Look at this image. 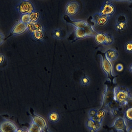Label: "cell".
<instances>
[{"instance_id":"6da1fadb","label":"cell","mask_w":132,"mask_h":132,"mask_svg":"<svg viewBox=\"0 0 132 132\" xmlns=\"http://www.w3.org/2000/svg\"><path fill=\"white\" fill-rule=\"evenodd\" d=\"M113 100L120 107L127 105L129 101L132 102V94L128 88L117 86L113 88Z\"/></svg>"},{"instance_id":"7a4b0ae2","label":"cell","mask_w":132,"mask_h":132,"mask_svg":"<svg viewBox=\"0 0 132 132\" xmlns=\"http://www.w3.org/2000/svg\"><path fill=\"white\" fill-rule=\"evenodd\" d=\"M73 28L75 40L94 37L96 32L94 27L92 25L89 27L85 28Z\"/></svg>"},{"instance_id":"3957f363","label":"cell","mask_w":132,"mask_h":132,"mask_svg":"<svg viewBox=\"0 0 132 132\" xmlns=\"http://www.w3.org/2000/svg\"><path fill=\"white\" fill-rule=\"evenodd\" d=\"M100 60L101 68L105 77L108 78L110 75L115 76V74L114 65L105 57H104L101 54L98 55Z\"/></svg>"},{"instance_id":"277c9868","label":"cell","mask_w":132,"mask_h":132,"mask_svg":"<svg viewBox=\"0 0 132 132\" xmlns=\"http://www.w3.org/2000/svg\"><path fill=\"white\" fill-rule=\"evenodd\" d=\"M94 37L96 42L99 45H110L113 43L114 40L112 35L101 31H96Z\"/></svg>"},{"instance_id":"5b68a950","label":"cell","mask_w":132,"mask_h":132,"mask_svg":"<svg viewBox=\"0 0 132 132\" xmlns=\"http://www.w3.org/2000/svg\"><path fill=\"white\" fill-rule=\"evenodd\" d=\"M116 11L115 5L110 0H105L100 7L99 12L102 15L111 18Z\"/></svg>"},{"instance_id":"8992f818","label":"cell","mask_w":132,"mask_h":132,"mask_svg":"<svg viewBox=\"0 0 132 132\" xmlns=\"http://www.w3.org/2000/svg\"><path fill=\"white\" fill-rule=\"evenodd\" d=\"M128 23V18L125 14L121 13L117 15L114 24L115 29L117 31H122L127 28Z\"/></svg>"},{"instance_id":"52a82bcc","label":"cell","mask_w":132,"mask_h":132,"mask_svg":"<svg viewBox=\"0 0 132 132\" xmlns=\"http://www.w3.org/2000/svg\"><path fill=\"white\" fill-rule=\"evenodd\" d=\"M64 17L65 20L73 28H85L91 25L87 21L84 20L73 18L66 15Z\"/></svg>"},{"instance_id":"ba28073f","label":"cell","mask_w":132,"mask_h":132,"mask_svg":"<svg viewBox=\"0 0 132 132\" xmlns=\"http://www.w3.org/2000/svg\"><path fill=\"white\" fill-rule=\"evenodd\" d=\"M80 5L79 3L75 0L68 2L65 6V11L66 15L72 16L77 14L79 10Z\"/></svg>"},{"instance_id":"9c48e42d","label":"cell","mask_w":132,"mask_h":132,"mask_svg":"<svg viewBox=\"0 0 132 132\" xmlns=\"http://www.w3.org/2000/svg\"><path fill=\"white\" fill-rule=\"evenodd\" d=\"M127 125V122L124 117L119 116L114 120L110 127L113 128L117 132H124Z\"/></svg>"},{"instance_id":"30bf717a","label":"cell","mask_w":132,"mask_h":132,"mask_svg":"<svg viewBox=\"0 0 132 132\" xmlns=\"http://www.w3.org/2000/svg\"><path fill=\"white\" fill-rule=\"evenodd\" d=\"M110 19L108 16L102 15L98 12L92 15L90 20L97 26L103 27L107 25Z\"/></svg>"},{"instance_id":"8fae6325","label":"cell","mask_w":132,"mask_h":132,"mask_svg":"<svg viewBox=\"0 0 132 132\" xmlns=\"http://www.w3.org/2000/svg\"><path fill=\"white\" fill-rule=\"evenodd\" d=\"M18 128L14 122L8 119H4L0 123V132H16Z\"/></svg>"},{"instance_id":"7c38bea8","label":"cell","mask_w":132,"mask_h":132,"mask_svg":"<svg viewBox=\"0 0 132 132\" xmlns=\"http://www.w3.org/2000/svg\"><path fill=\"white\" fill-rule=\"evenodd\" d=\"M31 118L42 130L45 131L46 130L48 127L47 123L43 116L35 113L31 116Z\"/></svg>"},{"instance_id":"4fadbf2b","label":"cell","mask_w":132,"mask_h":132,"mask_svg":"<svg viewBox=\"0 0 132 132\" xmlns=\"http://www.w3.org/2000/svg\"><path fill=\"white\" fill-rule=\"evenodd\" d=\"M86 126L90 132H97L101 128L102 123L97 122L93 119L89 118L86 122Z\"/></svg>"},{"instance_id":"5bb4252c","label":"cell","mask_w":132,"mask_h":132,"mask_svg":"<svg viewBox=\"0 0 132 132\" xmlns=\"http://www.w3.org/2000/svg\"><path fill=\"white\" fill-rule=\"evenodd\" d=\"M105 57L111 62L115 61L118 58L119 54L118 51L115 49L110 48L106 49L104 51Z\"/></svg>"},{"instance_id":"9a60e30c","label":"cell","mask_w":132,"mask_h":132,"mask_svg":"<svg viewBox=\"0 0 132 132\" xmlns=\"http://www.w3.org/2000/svg\"><path fill=\"white\" fill-rule=\"evenodd\" d=\"M33 8L31 3L27 1L22 2L20 5L19 11L21 13L25 14L31 13Z\"/></svg>"},{"instance_id":"2e32d148","label":"cell","mask_w":132,"mask_h":132,"mask_svg":"<svg viewBox=\"0 0 132 132\" xmlns=\"http://www.w3.org/2000/svg\"><path fill=\"white\" fill-rule=\"evenodd\" d=\"M48 121L51 123H57L60 119V115L59 112L55 111H52L48 113L47 116Z\"/></svg>"},{"instance_id":"e0dca14e","label":"cell","mask_w":132,"mask_h":132,"mask_svg":"<svg viewBox=\"0 0 132 132\" xmlns=\"http://www.w3.org/2000/svg\"><path fill=\"white\" fill-rule=\"evenodd\" d=\"M27 26L26 23L22 22H20L15 26L11 34H16L21 33L25 30Z\"/></svg>"},{"instance_id":"ac0fdd59","label":"cell","mask_w":132,"mask_h":132,"mask_svg":"<svg viewBox=\"0 0 132 132\" xmlns=\"http://www.w3.org/2000/svg\"><path fill=\"white\" fill-rule=\"evenodd\" d=\"M27 26L31 32H35L41 31V26L37 22L30 21L27 24Z\"/></svg>"},{"instance_id":"d6986e66","label":"cell","mask_w":132,"mask_h":132,"mask_svg":"<svg viewBox=\"0 0 132 132\" xmlns=\"http://www.w3.org/2000/svg\"><path fill=\"white\" fill-rule=\"evenodd\" d=\"M107 110L105 109H102L98 111L97 113L93 119L96 121L102 123V122L106 115Z\"/></svg>"},{"instance_id":"ffe728a7","label":"cell","mask_w":132,"mask_h":132,"mask_svg":"<svg viewBox=\"0 0 132 132\" xmlns=\"http://www.w3.org/2000/svg\"><path fill=\"white\" fill-rule=\"evenodd\" d=\"M123 115L124 118L127 122H132V106L127 108L124 112Z\"/></svg>"},{"instance_id":"44dd1931","label":"cell","mask_w":132,"mask_h":132,"mask_svg":"<svg viewBox=\"0 0 132 132\" xmlns=\"http://www.w3.org/2000/svg\"><path fill=\"white\" fill-rule=\"evenodd\" d=\"M28 128L29 132H40L42 130L31 119Z\"/></svg>"},{"instance_id":"7402d4cb","label":"cell","mask_w":132,"mask_h":132,"mask_svg":"<svg viewBox=\"0 0 132 132\" xmlns=\"http://www.w3.org/2000/svg\"><path fill=\"white\" fill-rule=\"evenodd\" d=\"M108 86L105 84L101 97V106H102L105 103L108 93Z\"/></svg>"},{"instance_id":"603a6c76","label":"cell","mask_w":132,"mask_h":132,"mask_svg":"<svg viewBox=\"0 0 132 132\" xmlns=\"http://www.w3.org/2000/svg\"><path fill=\"white\" fill-rule=\"evenodd\" d=\"M53 37L57 39H61L64 35V32L60 29H57L55 30L53 32Z\"/></svg>"},{"instance_id":"cb8c5ba5","label":"cell","mask_w":132,"mask_h":132,"mask_svg":"<svg viewBox=\"0 0 132 132\" xmlns=\"http://www.w3.org/2000/svg\"><path fill=\"white\" fill-rule=\"evenodd\" d=\"M90 81V78L87 75L83 76L80 79V82L82 86H86L88 85Z\"/></svg>"},{"instance_id":"d4e9b609","label":"cell","mask_w":132,"mask_h":132,"mask_svg":"<svg viewBox=\"0 0 132 132\" xmlns=\"http://www.w3.org/2000/svg\"><path fill=\"white\" fill-rule=\"evenodd\" d=\"M124 48L126 53L132 54V40L127 42L124 45Z\"/></svg>"},{"instance_id":"484cf974","label":"cell","mask_w":132,"mask_h":132,"mask_svg":"<svg viewBox=\"0 0 132 132\" xmlns=\"http://www.w3.org/2000/svg\"><path fill=\"white\" fill-rule=\"evenodd\" d=\"M111 115L113 117H117L120 113L119 107H117L112 109L109 110Z\"/></svg>"},{"instance_id":"4316f807","label":"cell","mask_w":132,"mask_h":132,"mask_svg":"<svg viewBox=\"0 0 132 132\" xmlns=\"http://www.w3.org/2000/svg\"><path fill=\"white\" fill-rule=\"evenodd\" d=\"M98 111L94 109L90 110L88 112V115L89 118L93 119L95 117Z\"/></svg>"},{"instance_id":"83f0119b","label":"cell","mask_w":132,"mask_h":132,"mask_svg":"<svg viewBox=\"0 0 132 132\" xmlns=\"http://www.w3.org/2000/svg\"><path fill=\"white\" fill-rule=\"evenodd\" d=\"M21 20L23 22L28 23L30 21V16L28 14H24L22 16Z\"/></svg>"},{"instance_id":"f1b7e54d","label":"cell","mask_w":132,"mask_h":132,"mask_svg":"<svg viewBox=\"0 0 132 132\" xmlns=\"http://www.w3.org/2000/svg\"><path fill=\"white\" fill-rule=\"evenodd\" d=\"M30 19L34 21L37 20L38 16V14L37 12H33L29 15Z\"/></svg>"},{"instance_id":"f546056e","label":"cell","mask_w":132,"mask_h":132,"mask_svg":"<svg viewBox=\"0 0 132 132\" xmlns=\"http://www.w3.org/2000/svg\"><path fill=\"white\" fill-rule=\"evenodd\" d=\"M6 59L3 55H0V67H2L6 65Z\"/></svg>"},{"instance_id":"4dcf8cb0","label":"cell","mask_w":132,"mask_h":132,"mask_svg":"<svg viewBox=\"0 0 132 132\" xmlns=\"http://www.w3.org/2000/svg\"><path fill=\"white\" fill-rule=\"evenodd\" d=\"M34 35L35 38L38 39L43 37V35L40 31L34 32Z\"/></svg>"},{"instance_id":"1f68e13d","label":"cell","mask_w":132,"mask_h":132,"mask_svg":"<svg viewBox=\"0 0 132 132\" xmlns=\"http://www.w3.org/2000/svg\"><path fill=\"white\" fill-rule=\"evenodd\" d=\"M126 131L127 132H132V125L127 127Z\"/></svg>"},{"instance_id":"d6a6232c","label":"cell","mask_w":132,"mask_h":132,"mask_svg":"<svg viewBox=\"0 0 132 132\" xmlns=\"http://www.w3.org/2000/svg\"><path fill=\"white\" fill-rule=\"evenodd\" d=\"M22 132H29V128L26 127H22Z\"/></svg>"},{"instance_id":"836d02e7","label":"cell","mask_w":132,"mask_h":132,"mask_svg":"<svg viewBox=\"0 0 132 132\" xmlns=\"http://www.w3.org/2000/svg\"><path fill=\"white\" fill-rule=\"evenodd\" d=\"M128 69L129 71L132 74V63L129 65Z\"/></svg>"},{"instance_id":"e575fe53","label":"cell","mask_w":132,"mask_h":132,"mask_svg":"<svg viewBox=\"0 0 132 132\" xmlns=\"http://www.w3.org/2000/svg\"><path fill=\"white\" fill-rule=\"evenodd\" d=\"M22 128H18L16 132H22Z\"/></svg>"},{"instance_id":"d590c367","label":"cell","mask_w":132,"mask_h":132,"mask_svg":"<svg viewBox=\"0 0 132 132\" xmlns=\"http://www.w3.org/2000/svg\"><path fill=\"white\" fill-rule=\"evenodd\" d=\"M40 132H45V131L43 130H42L40 131Z\"/></svg>"}]
</instances>
